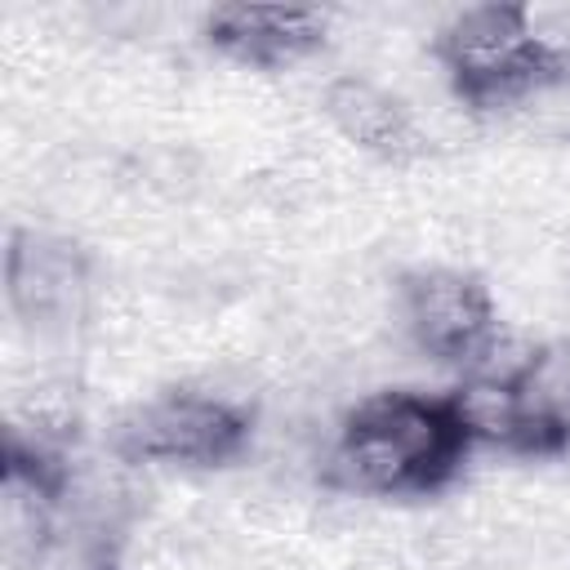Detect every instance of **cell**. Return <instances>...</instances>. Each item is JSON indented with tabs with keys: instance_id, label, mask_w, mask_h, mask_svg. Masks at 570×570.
<instances>
[{
	"instance_id": "obj_1",
	"label": "cell",
	"mask_w": 570,
	"mask_h": 570,
	"mask_svg": "<svg viewBox=\"0 0 570 570\" xmlns=\"http://www.w3.org/2000/svg\"><path fill=\"white\" fill-rule=\"evenodd\" d=\"M468 445L450 401L383 392L361 401L330 441V472L361 494H405L436 485Z\"/></svg>"
},
{
	"instance_id": "obj_2",
	"label": "cell",
	"mask_w": 570,
	"mask_h": 570,
	"mask_svg": "<svg viewBox=\"0 0 570 570\" xmlns=\"http://www.w3.org/2000/svg\"><path fill=\"white\" fill-rule=\"evenodd\" d=\"M245 436V419L227 396L214 392H169L134 410L120 428V450L129 459L156 463H218Z\"/></svg>"
},
{
	"instance_id": "obj_3",
	"label": "cell",
	"mask_w": 570,
	"mask_h": 570,
	"mask_svg": "<svg viewBox=\"0 0 570 570\" xmlns=\"http://www.w3.org/2000/svg\"><path fill=\"white\" fill-rule=\"evenodd\" d=\"M441 58L472 98L503 102L548 53L534 45L525 9L476 4L441 31Z\"/></svg>"
},
{
	"instance_id": "obj_4",
	"label": "cell",
	"mask_w": 570,
	"mask_h": 570,
	"mask_svg": "<svg viewBox=\"0 0 570 570\" xmlns=\"http://www.w3.org/2000/svg\"><path fill=\"white\" fill-rule=\"evenodd\" d=\"M4 294H9V312L31 334L58 338L85 316V298H89L85 258L58 236L18 232L4 258Z\"/></svg>"
},
{
	"instance_id": "obj_5",
	"label": "cell",
	"mask_w": 570,
	"mask_h": 570,
	"mask_svg": "<svg viewBox=\"0 0 570 570\" xmlns=\"http://www.w3.org/2000/svg\"><path fill=\"white\" fill-rule=\"evenodd\" d=\"M401 325L419 352L468 361L490 343V303L481 285L459 272H423L401 289Z\"/></svg>"
},
{
	"instance_id": "obj_6",
	"label": "cell",
	"mask_w": 570,
	"mask_h": 570,
	"mask_svg": "<svg viewBox=\"0 0 570 570\" xmlns=\"http://www.w3.org/2000/svg\"><path fill=\"white\" fill-rule=\"evenodd\" d=\"M325 116L347 142L374 156H405L419 142L414 116L405 111V102L365 76L334 80L325 89Z\"/></svg>"
},
{
	"instance_id": "obj_7",
	"label": "cell",
	"mask_w": 570,
	"mask_h": 570,
	"mask_svg": "<svg viewBox=\"0 0 570 570\" xmlns=\"http://www.w3.org/2000/svg\"><path fill=\"white\" fill-rule=\"evenodd\" d=\"M214 36L245 62H289L321 36V13L312 9H272V4H236L214 13Z\"/></svg>"
},
{
	"instance_id": "obj_8",
	"label": "cell",
	"mask_w": 570,
	"mask_h": 570,
	"mask_svg": "<svg viewBox=\"0 0 570 570\" xmlns=\"http://www.w3.org/2000/svg\"><path fill=\"white\" fill-rule=\"evenodd\" d=\"M525 441L548 445L570 436V343H552L512 370Z\"/></svg>"
},
{
	"instance_id": "obj_9",
	"label": "cell",
	"mask_w": 570,
	"mask_h": 570,
	"mask_svg": "<svg viewBox=\"0 0 570 570\" xmlns=\"http://www.w3.org/2000/svg\"><path fill=\"white\" fill-rule=\"evenodd\" d=\"M512 116L539 138H570V58H543L508 98Z\"/></svg>"
}]
</instances>
